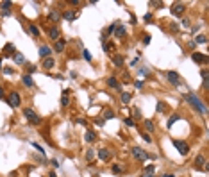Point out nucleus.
<instances>
[{
	"mask_svg": "<svg viewBox=\"0 0 209 177\" xmlns=\"http://www.w3.org/2000/svg\"><path fill=\"white\" fill-rule=\"evenodd\" d=\"M186 100L190 102V104L195 107V109H198L202 114H206V113H207V107H206V104H204V102H202L198 97H195L193 93H186Z\"/></svg>",
	"mask_w": 209,
	"mask_h": 177,
	"instance_id": "1",
	"label": "nucleus"
},
{
	"mask_svg": "<svg viewBox=\"0 0 209 177\" xmlns=\"http://www.w3.org/2000/svg\"><path fill=\"white\" fill-rule=\"evenodd\" d=\"M23 114H25V118L29 120V124H32V125H39V124H41V118H39L32 109H29V107L23 111Z\"/></svg>",
	"mask_w": 209,
	"mask_h": 177,
	"instance_id": "2",
	"label": "nucleus"
},
{
	"mask_svg": "<svg viewBox=\"0 0 209 177\" xmlns=\"http://www.w3.org/2000/svg\"><path fill=\"white\" fill-rule=\"evenodd\" d=\"M173 147L177 148V150L182 154V156H186L188 152H190V147H188V143H184V141H180V140H173Z\"/></svg>",
	"mask_w": 209,
	"mask_h": 177,
	"instance_id": "3",
	"label": "nucleus"
},
{
	"mask_svg": "<svg viewBox=\"0 0 209 177\" xmlns=\"http://www.w3.org/2000/svg\"><path fill=\"white\" fill-rule=\"evenodd\" d=\"M20 102H22V98H20V95L16 91H13L9 97H7V104L11 107H20Z\"/></svg>",
	"mask_w": 209,
	"mask_h": 177,
	"instance_id": "4",
	"label": "nucleus"
},
{
	"mask_svg": "<svg viewBox=\"0 0 209 177\" xmlns=\"http://www.w3.org/2000/svg\"><path fill=\"white\" fill-rule=\"evenodd\" d=\"M132 156L136 158L138 161H145V159H148V154L143 150V148H139V147H134L132 148Z\"/></svg>",
	"mask_w": 209,
	"mask_h": 177,
	"instance_id": "5",
	"label": "nucleus"
},
{
	"mask_svg": "<svg viewBox=\"0 0 209 177\" xmlns=\"http://www.w3.org/2000/svg\"><path fill=\"white\" fill-rule=\"evenodd\" d=\"M172 15H175V16H180V15H182V13L186 11V5L184 4H180V2H175L173 5H172Z\"/></svg>",
	"mask_w": 209,
	"mask_h": 177,
	"instance_id": "6",
	"label": "nucleus"
},
{
	"mask_svg": "<svg viewBox=\"0 0 209 177\" xmlns=\"http://www.w3.org/2000/svg\"><path fill=\"white\" fill-rule=\"evenodd\" d=\"M195 166L207 170V161H206V156H204V154H198L197 158H195Z\"/></svg>",
	"mask_w": 209,
	"mask_h": 177,
	"instance_id": "7",
	"label": "nucleus"
},
{
	"mask_svg": "<svg viewBox=\"0 0 209 177\" xmlns=\"http://www.w3.org/2000/svg\"><path fill=\"white\" fill-rule=\"evenodd\" d=\"M191 59L195 63H207V56H204V54H200V52H193Z\"/></svg>",
	"mask_w": 209,
	"mask_h": 177,
	"instance_id": "8",
	"label": "nucleus"
},
{
	"mask_svg": "<svg viewBox=\"0 0 209 177\" xmlns=\"http://www.w3.org/2000/svg\"><path fill=\"white\" fill-rule=\"evenodd\" d=\"M166 79L170 81L173 86H179V83H180V81H179V75H177L175 72H166Z\"/></svg>",
	"mask_w": 209,
	"mask_h": 177,
	"instance_id": "9",
	"label": "nucleus"
},
{
	"mask_svg": "<svg viewBox=\"0 0 209 177\" xmlns=\"http://www.w3.org/2000/svg\"><path fill=\"white\" fill-rule=\"evenodd\" d=\"M50 54H52V49H50L48 45H43L41 49H39V57L46 59V57H50Z\"/></svg>",
	"mask_w": 209,
	"mask_h": 177,
	"instance_id": "10",
	"label": "nucleus"
},
{
	"mask_svg": "<svg viewBox=\"0 0 209 177\" xmlns=\"http://www.w3.org/2000/svg\"><path fill=\"white\" fill-rule=\"evenodd\" d=\"M41 66L45 68V70H52V68L56 66V61H54V57H46V59H43Z\"/></svg>",
	"mask_w": 209,
	"mask_h": 177,
	"instance_id": "11",
	"label": "nucleus"
},
{
	"mask_svg": "<svg viewBox=\"0 0 209 177\" xmlns=\"http://www.w3.org/2000/svg\"><path fill=\"white\" fill-rule=\"evenodd\" d=\"M70 104V91L68 90H63V95H61V106L63 107H68Z\"/></svg>",
	"mask_w": 209,
	"mask_h": 177,
	"instance_id": "12",
	"label": "nucleus"
},
{
	"mask_svg": "<svg viewBox=\"0 0 209 177\" xmlns=\"http://www.w3.org/2000/svg\"><path fill=\"white\" fill-rule=\"evenodd\" d=\"M64 47H66V41L59 38L57 41H56V45H54V50H56V52H63V50H64Z\"/></svg>",
	"mask_w": 209,
	"mask_h": 177,
	"instance_id": "13",
	"label": "nucleus"
},
{
	"mask_svg": "<svg viewBox=\"0 0 209 177\" xmlns=\"http://www.w3.org/2000/svg\"><path fill=\"white\" fill-rule=\"evenodd\" d=\"M59 34H61V32H59L57 27H52V29L48 31V36H50V39H54V41H57V39H59Z\"/></svg>",
	"mask_w": 209,
	"mask_h": 177,
	"instance_id": "14",
	"label": "nucleus"
},
{
	"mask_svg": "<svg viewBox=\"0 0 209 177\" xmlns=\"http://www.w3.org/2000/svg\"><path fill=\"white\" fill-rule=\"evenodd\" d=\"M114 36H116V38H123V36H125V27L118 23L116 29H114Z\"/></svg>",
	"mask_w": 209,
	"mask_h": 177,
	"instance_id": "15",
	"label": "nucleus"
},
{
	"mask_svg": "<svg viewBox=\"0 0 209 177\" xmlns=\"http://www.w3.org/2000/svg\"><path fill=\"white\" fill-rule=\"evenodd\" d=\"M98 158L102 159V161H107L111 158V154H109V150H107V148H100L98 150Z\"/></svg>",
	"mask_w": 209,
	"mask_h": 177,
	"instance_id": "16",
	"label": "nucleus"
},
{
	"mask_svg": "<svg viewBox=\"0 0 209 177\" xmlns=\"http://www.w3.org/2000/svg\"><path fill=\"white\" fill-rule=\"evenodd\" d=\"M123 61H125L123 56H113V63H114V66H118V68L123 66Z\"/></svg>",
	"mask_w": 209,
	"mask_h": 177,
	"instance_id": "17",
	"label": "nucleus"
},
{
	"mask_svg": "<svg viewBox=\"0 0 209 177\" xmlns=\"http://www.w3.org/2000/svg\"><path fill=\"white\" fill-rule=\"evenodd\" d=\"M107 84H109L111 88H114V90H118V88H120V83L116 81V77H109V79H107Z\"/></svg>",
	"mask_w": 209,
	"mask_h": 177,
	"instance_id": "18",
	"label": "nucleus"
},
{
	"mask_svg": "<svg viewBox=\"0 0 209 177\" xmlns=\"http://www.w3.org/2000/svg\"><path fill=\"white\" fill-rule=\"evenodd\" d=\"M63 18H64V20H75V18H77V13H73V11H64V13H63Z\"/></svg>",
	"mask_w": 209,
	"mask_h": 177,
	"instance_id": "19",
	"label": "nucleus"
},
{
	"mask_svg": "<svg viewBox=\"0 0 209 177\" xmlns=\"http://www.w3.org/2000/svg\"><path fill=\"white\" fill-rule=\"evenodd\" d=\"M22 83H23L25 86H29V88L34 86V83H32V77H31V75H23V77H22Z\"/></svg>",
	"mask_w": 209,
	"mask_h": 177,
	"instance_id": "20",
	"label": "nucleus"
},
{
	"mask_svg": "<svg viewBox=\"0 0 209 177\" xmlns=\"http://www.w3.org/2000/svg\"><path fill=\"white\" fill-rule=\"evenodd\" d=\"M4 52H5V54H16V50H15V45H13V43H7V45L4 47Z\"/></svg>",
	"mask_w": 209,
	"mask_h": 177,
	"instance_id": "21",
	"label": "nucleus"
},
{
	"mask_svg": "<svg viewBox=\"0 0 209 177\" xmlns=\"http://www.w3.org/2000/svg\"><path fill=\"white\" fill-rule=\"evenodd\" d=\"M95 138H97V136H95V132H93V131H88L86 132V141H88V143H93Z\"/></svg>",
	"mask_w": 209,
	"mask_h": 177,
	"instance_id": "22",
	"label": "nucleus"
},
{
	"mask_svg": "<svg viewBox=\"0 0 209 177\" xmlns=\"http://www.w3.org/2000/svg\"><path fill=\"white\" fill-rule=\"evenodd\" d=\"M114 116V111L113 109H104V120H111Z\"/></svg>",
	"mask_w": 209,
	"mask_h": 177,
	"instance_id": "23",
	"label": "nucleus"
},
{
	"mask_svg": "<svg viewBox=\"0 0 209 177\" xmlns=\"http://www.w3.org/2000/svg\"><path fill=\"white\" fill-rule=\"evenodd\" d=\"M15 61H16V65H23V63H25V57L22 56V54L16 52V54H15Z\"/></svg>",
	"mask_w": 209,
	"mask_h": 177,
	"instance_id": "24",
	"label": "nucleus"
},
{
	"mask_svg": "<svg viewBox=\"0 0 209 177\" xmlns=\"http://www.w3.org/2000/svg\"><path fill=\"white\" fill-rule=\"evenodd\" d=\"M29 31H31V34H32V36H39V29H38V27L36 25H29Z\"/></svg>",
	"mask_w": 209,
	"mask_h": 177,
	"instance_id": "25",
	"label": "nucleus"
},
{
	"mask_svg": "<svg viewBox=\"0 0 209 177\" xmlns=\"http://www.w3.org/2000/svg\"><path fill=\"white\" fill-rule=\"evenodd\" d=\"M120 98H122L123 104H129V102H131V93H122V97H120Z\"/></svg>",
	"mask_w": 209,
	"mask_h": 177,
	"instance_id": "26",
	"label": "nucleus"
},
{
	"mask_svg": "<svg viewBox=\"0 0 209 177\" xmlns=\"http://www.w3.org/2000/svg\"><path fill=\"white\" fill-rule=\"evenodd\" d=\"M116 25H118V23H111L109 27H107V31H105V34H104V36L107 38V34H113V32H114V29H116Z\"/></svg>",
	"mask_w": 209,
	"mask_h": 177,
	"instance_id": "27",
	"label": "nucleus"
},
{
	"mask_svg": "<svg viewBox=\"0 0 209 177\" xmlns=\"http://www.w3.org/2000/svg\"><path fill=\"white\" fill-rule=\"evenodd\" d=\"M177 120H179V114H172V116H170V120H168V127H172V125H173Z\"/></svg>",
	"mask_w": 209,
	"mask_h": 177,
	"instance_id": "28",
	"label": "nucleus"
},
{
	"mask_svg": "<svg viewBox=\"0 0 209 177\" xmlns=\"http://www.w3.org/2000/svg\"><path fill=\"white\" fill-rule=\"evenodd\" d=\"M145 127H147V131H148V132H152V131H154V124H152V120H145Z\"/></svg>",
	"mask_w": 209,
	"mask_h": 177,
	"instance_id": "29",
	"label": "nucleus"
},
{
	"mask_svg": "<svg viewBox=\"0 0 209 177\" xmlns=\"http://www.w3.org/2000/svg\"><path fill=\"white\" fill-rule=\"evenodd\" d=\"M0 7H2L4 11H7V13H9V9L13 7V4H11V2H2V4H0Z\"/></svg>",
	"mask_w": 209,
	"mask_h": 177,
	"instance_id": "30",
	"label": "nucleus"
},
{
	"mask_svg": "<svg viewBox=\"0 0 209 177\" xmlns=\"http://www.w3.org/2000/svg\"><path fill=\"white\" fill-rule=\"evenodd\" d=\"M154 172H156V166L154 165H147L145 166V174H154Z\"/></svg>",
	"mask_w": 209,
	"mask_h": 177,
	"instance_id": "31",
	"label": "nucleus"
},
{
	"mask_svg": "<svg viewBox=\"0 0 209 177\" xmlns=\"http://www.w3.org/2000/svg\"><path fill=\"white\" fill-rule=\"evenodd\" d=\"M48 20H54V22H56V20H59V13H57V11H52L50 15H48Z\"/></svg>",
	"mask_w": 209,
	"mask_h": 177,
	"instance_id": "32",
	"label": "nucleus"
},
{
	"mask_svg": "<svg viewBox=\"0 0 209 177\" xmlns=\"http://www.w3.org/2000/svg\"><path fill=\"white\" fill-rule=\"evenodd\" d=\"M113 172H114V174H122V172H123V168L120 166V165H113Z\"/></svg>",
	"mask_w": 209,
	"mask_h": 177,
	"instance_id": "33",
	"label": "nucleus"
},
{
	"mask_svg": "<svg viewBox=\"0 0 209 177\" xmlns=\"http://www.w3.org/2000/svg\"><path fill=\"white\" fill-rule=\"evenodd\" d=\"M93 158H95V152H93V150H88V152H86V159H88V161H93Z\"/></svg>",
	"mask_w": 209,
	"mask_h": 177,
	"instance_id": "34",
	"label": "nucleus"
},
{
	"mask_svg": "<svg viewBox=\"0 0 209 177\" xmlns=\"http://www.w3.org/2000/svg\"><path fill=\"white\" fill-rule=\"evenodd\" d=\"M165 109H166V106H165V102H157V111H159V113H163Z\"/></svg>",
	"mask_w": 209,
	"mask_h": 177,
	"instance_id": "35",
	"label": "nucleus"
},
{
	"mask_svg": "<svg viewBox=\"0 0 209 177\" xmlns=\"http://www.w3.org/2000/svg\"><path fill=\"white\" fill-rule=\"evenodd\" d=\"M197 43H207V38L200 34V36H197Z\"/></svg>",
	"mask_w": 209,
	"mask_h": 177,
	"instance_id": "36",
	"label": "nucleus"
},
{
	"mask_svg": "<svg viewBox=\"0 0 209 177\" xmlns=\"http://www.w3.org/2000/svg\"><path fill=\"white\" fill-rule=\"evenodd\" d=\"M125 125H127V127H134L136 124H134V120H132V118H125Z\"/></svg>",
	"mask_w": 209,
	"mask_h": 177,
	"instance_id": "37",
	"label": "nucleus"
},
{
	"mask_svg": "<svg viewBox=\"0 0 209 177\" xmlns=\"http://www.w3.org/2000/svg\"><path fill=\"white\" fill-rule=\"evenodd\" d=\"M111 49H113V45H111V43H107V41H104V50H105V52H109Z\"/></svg>",
	"mask_w": 209,
	"mask_h": 177,
	"instance_id": "38",
	"label": "nucleus"
},
{
	"mask_svg": "<svg viewBox=\"0 0 209 177\" xmlns=\"http://www.w3.org/2000/svg\"><path fill=\"white\" fill-rule=\"evenodd\" d=\"M141 136H143V140L147 141V143H150V141H152V138H150V136H148L147 132H145V134H141Z\"/></svg>",
	"mask_w": 209,
	"mask_h": 177,
	"instance_id": "39",
	"label": "nucleus"
},
{
	"mask_svg": "<svg viewBox=\"0 0 209 177\" xmlns=\"http://www.w3.org/2000/svg\"><path fill=\"white\" fill-rule=\"evenodd\" d=\"M104 122H105L104 118H97V120H95V124H97V125H100V127H102V125H104Z\"/></svg>",
	"mask_w": 209,
	"mask_h": 177,
	"instance_id": "40",
	"label": "nucleus"
},
{
	"mask_svg": "<svg viewBox=\"0 0 209 177\" xmlns=\"http://www.w3.org/2000/svg\"><path fill=\"white\" fill-rule=\"evenodd\" d=\"M84 59H86V61H91V54L88 52V50H84Z\"/></svg>",
	"mask_w": 209,
	"mask_h": 177,
	"instance_id": "41",
	"label": "nucleus"
},
{
	"mask_svg": "<svg viewBox=\"0 0 209 177\" xmlns=\"http://www.w3.org/2000/svg\"><path fill=\"white\" fill-rule=\"evenodd\" d=\"M32 145H34L38 150H39V154H45V150H43V147H41V145H38V143H32Z\"/></svg>",
	"mask_w": 209,
	"mask_h": 177,
	"instance_id": "42",
	"label": "nucleus"
},
{
	"mask_svg": "<svg viewBox=\"0 0 209 177\" xmlns=\"http://www.w3.org/2000/svg\"><path fill=\"white\" fill-rule=\"evenodd\" d=\"M134 86H136V88H143V81H136Z\"/></svg>",
	"mask_w": 209,
	"mask_h": 177,
	"instance_id": "43",
	"label": "nucleus"
},
{
	"mask_svg": "<svg viewBox=\"0 0 209 177\" xmlns=\"http://www.w3.org/2000/svg\"><path fill=\"white\" fill-rule=\"evenodd\" d=\"M139 177H156V174H145V172H143Z\"/></svg>",
	"mask_w": 209,
	"mask_h": 177,
	"instance_id": "44",
	"label": "nucleus"
},
{
	"mask_svg": "<svg viewBox=\"0 0 209 177\" xmlns=\"http://www.w3.org/2000/svg\"><path fill=\"white\" fill-rule=\"evenodd\" d=\"M4 73H5V75H11L13 70H11V68H4Z\"/></svg>",
	"mask_w": 209,
	"mask_h": 177,
	"instance_id": "45",
	"label": "nucleus"
},
{
	"mask_svg": "<svg viewBox=\"0 0 209 177\" xmlns=\"http://www.w3.org/2000/svg\"><path fill=\"white\" fill-rule=\"evenodd\" d=\"M143 43H145V45L150 43V36H145V38H143Z\"/></svg>",
	"mask_w": 209,
	"mask_h": 177,
	"instance_id": "46",
	"label": "nucleus"
},
{
	"mask_svg": "<svg viewBox=\"0 0 209 177\" xmlns=\"http://www.w3.org/2000/svg\"><path fill=\"white\" fill-rule=\"evenodd\" d=\"M150 20H152V15H145V22L150 23Z\"/></svg>",
	"mask_w": 209,
	"mask_h": 177,
	"instance_id": "47",
	"label": "nucleus"
},
{
	"mask_svg": "<svg viewBox=\"0 0 209 177\" xmlns=\"http://www.w3.org/2000/svg\"><path fill=\"white\" fill-rule=\"evenodd\" d=\"M50 163H52V165H54V168H57V166H59V163H57V161H56V159H52V161H50Z\"/></svg>",
	"mask_w": 209,
	"mask_h": 177,
	"instance_id": "48",
	"label": "nucleus"
},
{
	"mask_svg": "<svg viewBox=\"0 0 209 177\" xmlns=\"http://www.w3.org/2000/svg\"><path fill=\"white\" fill-rule=\"evenodd\" d=\"M70 4H72V5H79L80 2H79V0H70Z\"/></svg>",
	"mask_w": 209,
	"mask_h": 177,
	"instance_id": "49",
	"label": "nucleus"
},
{
	"mask_svg": "<svg viewBox=\"0 0 209 177\" xmlns=\"http://www.w3.org/2000/svg\"><path fill=\"white\" fill-rule=\"evenodd\" d=\"M29 72L32 73V72H36V66H32V65H29Z\"/></svg>",
	"mask_w": 209,
	"mask_h": 177,
	"instance_id": "50",
	"label": "nucleus"
},
{
	"mask_svg": "<svg viewBox=\"0 0 209 177\" xmlns=\"http://www.w3.org/2000/svg\"><path fill=\"white\" fill-rule=\"evenodd\" d=\"M152 5H156V7H161V5H163V2H152Z\"/></svg>",
	"mask_w": 209,
	"mask_h": 177,
	"instance_id": "51",
	"label": "nucleus"
},
{
	"mask_svg": "<svg viewBox=\"0 0 209 177\" xmlns=\"http://www.w3.org/2000/svg\"><path fill=\"white\" fill-rule=\"evenodd\" d=\"M134 114H136L138 118H141V111H139V109H136V111H134Z\"/></svg>",
	"mask_w": 209,
	"mask_h": 177,
	"instance_id": "52",
	"label": "nucleus"
},
{
	"mask_svg": "<svg viewBox=\"0 0 209 177\" xmlns=\"http://www.w3.org/2000/svg\"><path fill=\"white\" fill-rule=\"evenodd\" d=\"M0 98H4V90L0 88Z\"/></svg>",
	"mask_w": 209,
	"mask_h": 177,
	"instance_id": "53",
	"label": "nucleus"
},
{
	"mask_svg": "<svg viewBox=\"0 0 209 177\" xmlns=\"http://www.w3.org/2000/svg\"><path fill=\"white\" fill-rule=\"evenodd\" d=\"M163 177H175V175H173V174H165Z\"/></svg>",
	"mask_w": 209,
	"mask_h": 177,
	"instance_id": "54",
	"label": "nucleus"
},
{
	"mask_svg": "<svg viewBox=\"0 0 209 177\" xmlns=\"http://www.w3.org/2000/svg\"><path fill=\"white\" fill-rule=\"evenodd\" d=\"M48 177H57V175H56V174H54V172H50V175H48Z\"/></svg>",
	"mask_w": 209,
	"mask_h": 177,
	"instance_id": "55",
	"label": "nucleus"
},
{
	"mask_svg": "<svg viewBox=\"0 0 209 177\" xmlns=\"http://www.w3.org/2000/svg\"><path fill=\"white\" fill-rule=\"evenodd\" d=\"M0 68H2V57H0Z\"/></svg>",
	"mask_w": 209,
	"mask_h": 177,
	"instance_id": "56",
	"label": "nucleus"
}]
</instances>
